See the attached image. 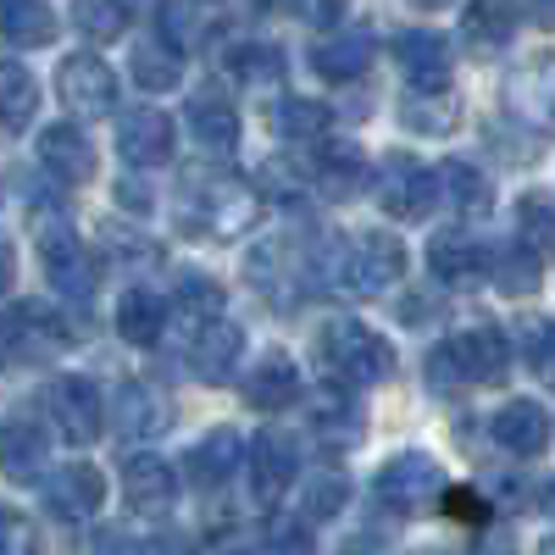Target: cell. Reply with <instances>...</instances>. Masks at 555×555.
<instances>
[{"label":"cell","mask_w":555,"mask_h":555,"mask_svg":"<svg viewBox=\"0 0 555 555\" xmlns=\"http://www.w3.org/2000/svg\"><path fill=\"white\" fill-rule=\"evenodd\" d=\"M345 500H350V483L339 478V473H317V478H306L300 483V522H334L339 512H345Z\"/></svg>","instance_id":"35"},{"label":"cell","mask_w":555,"mask_h":555,"mask_svg":"<svg viewBox=\"0 0 555 555\" xmlns=\"http://www.w3.org/2000/svg\"><path fill=\"white\" fill-rule=\"evenodd\" d=\"M411 7H428L434 12V7H444V0H411Z\"/></svg>","instance_id":"53"},{"label":"cell","mask_w":555,"mask_h":555,"mask_svg":"<svg viewBox=\"0 0 555 555\" xmlns=\"http://www.w3.org/2000/svg\"><path fill=\"white\" fill-rule=\"evenodd\" d=\"M517 234L528 250H555V201L550 195H528L517 206Z\"/></svg>","instance_id":"38"},{"label":"cell","mask_w":555,"mask_h":555,"mask_svg":"<svg viewBox=\"0 0 555 555\" xmlns=\"http://www.w3.org/2000/svg\"><path fill=\"white\" fill-rule=\"evenodd\" d=\"M178 300H183V311H190L201 328L222 317V284H211V278H183V284H178Z\"/></svg>","instance_id":"40"},{"label":"cell","mask_w":555,"mask_h":555,"mask_svg":"<svg viewBox=\"0 0 555 555\" xmlns=\"http://www.w3.org/2000/svg\"><path fill=\"white\" fill-rule=\"evenodd\" d=\"M300 12H306L311 23L328 28V23H339V17H345V0H300Z\"/></svg>","instance_id":"47"},{"label":"cell","mask_w":555,"mask_h":555,"mask_svg":"<svg viewBox=\"0 0 555 555\" xmlns=\"http://www.w3.org/2000/svg\"><path fill=\"white\" fill-rule=\"evenodd\" d=\"M7 345L28 361H44V356H62L73 345V328H67V317L56 306H44V300H17L7 311Z\"/></svg>","instance_id":"5"},{"label":"cell","mask_w":555,"mask_h":555,"mask_svg":"<svg viewBox=\"0 0 555 555\" xmlns=\"http://www.w3.org/2000/svg\"><path fill=\"white\" fill-rule=\"evenodd\" d=\"M0 555H44L39 528L23 512H12V505H0Z\"/></svg>","instance_id":"41"},{"label":"cell","mask_w":555,"mask_h":555,"mask_svg":"<svg viewBox=\"0 0 555 555\" xmlns=\"http://www.w3.org/2000/svg\"><path fill=\"white\" fill-rule=\"evenodd\" d=\"M356 423H361V416L345 411V400L317 411V428H322V439H328V444H350V439H356Z\"/></svg>","instance_id":"45"},{"label":"cell","mask_w":555,"mask_h":555,"mask_svg":"<svg viewBox=\"0 0 555 555\" xmlns=\"http://www.w3.org/2000/svg\"><path fill=\"white\" fill-rule=\"evenodd\" d=\"M528 12H533L544 28H555V0H528Z\"/></svg>","instance_id":"49"},{"label":"cell","mask_w":555,"mask_h":555,"mask_svg":"<svg viewBox=\"0 0 555 555\" xmlns=\"http://www.w3.org/2000/svg\"><path fill=\"white\" fill-rule=\"evenodd\" d=\"M117 151H122V162L128 167H139V172H151V167H162L167 156H172V122L162 117V112H128L122 122H117Z\"/></svg>","instance_id":"15"},{"label":"cell","mask_w":555,"mask_h":555,"mask_svg":"<svg viewBox=\"0 0 555 555\" xmlns=\"http://www.w3.org/2000/svg\"><path fill=\"white\" fill-rule=\"evenodd\" d=\"M240 461H245V444H240L234 428H211V434L190 450V467H195V478H201L206 489H217V483L234 478Z\"/></svg>","instance_id":"27"},{"label":"cell","mask_w":555,"mask_h":555,"mask_svg":"<svg viewBox=\"0 0 555 555\" xmlns=\"http://www.w3.org/2000/svg\"><path fill=\"white\" fill-rule=\"evenodd\" d=\"M12 278H17V261H12V250H0V295L12 289Z\"/></svg>","instance_id":"48"},{"label":"cell","mask_w":555,"mask_h":555,"mask_svg":"<svg viewBox=\"0 0 555 555\" xmlns=\"http://www.w3.org/2000/svg\"><path fill=\"white\" fill-rule=\"evenodd\" d=\"M117 201H128V206H145V190H139V183H128V190H117Z\"/></svg>","instance_id":"50"},{"label":"cell","mask_w":555,"mask_h":555,"mask_svg":"<svg viewBox=\"0 0 555 555\" xmlns=\"http://www.w3.org/2000/svg\"><path fill=\"white\" fill-rule=\"evenodd\" d=\"M39 250H44V272H51V284L62 289V300H89L101 289V267H95V256H89L67 228H44L39 234Z\"/></svg>","instance_id":"8"},{"label":"cell","mask_w":555,"mask_h":555,"mask_svg":"<svg viewBox=\"0 0 555 555\" xmlns=\"http://www.w3.org/2000/svg\"><path fill=\"white\" fill-rule=\"evenodd\" d=\"M505 366H512V345H505V334L489 328V322H478V328H461L455 339H444L428 356V384L439 395H455L467 384H500Z\"/></svg>","instance_id":"1"},{"label":"cell","mask_w":555,"mask_h":555,"mask_svg":"<svg viewBox=\"0 0 555 555\" xmlns=\"http://www.w3.org/2000/svg\"><path fill=\"white\" fill-rule=\"evenodd\" d=\"M434 195H439V178L423 167V162H411V156H389L384 167V183H378V201L395 222H423L434 211Z\"/></svg>","instance_id":"9"},{"label":"cell","mask_w":555,"mask_h":555,"mask_svg":"<svg viewBox=\"0 0 555 555\" xmlns=\"http://www.w3.org/2000/svg\"><path fill=\"white\" fill-rule=\"evenodd\" d=\"M334 256H339V278L356 295H389L405 272V250L384 234V228H366V234L339 240Z\"/></svg>","instance_id":"3"},{"label":"cell","mask_w":555,"mask_h":555,"mask_svg":"<svg viewBox=\"0 0 555 555\" xmlns=\"http://www.w3.org/2000/svg\"><path fill=\"white\" fill-rule=\"evenodd\" d=\"M0 34L23 51L34 44H51L56 39V12L44 7V0H0Z\"/></svg>","instance_id":"29"},{"label":"cell","mask_w":555,"mask_h":555,"mask_svg":"<svg viewBox=\"0 0 555 555\" xmlns=\"http://www.w3.org/2000/svg\"><path fill=\"white\" fill-rule=\"evenodd\" d=\"M373 56H378V39L366 34V28H345V34H334V39L317 44V51H311V67H317L322 78L345 83V78H361L366 67H373Z\"/></svg>","instance_id":"20"},{"label":"cell","mask_w":555,"mask_h":555,"mask_svg":"<svg viewBox=\"0 0 555 555\" xmlns=\"http://www.w3.org/2000/svg\"><path fill=\"white\" fill-rule=\"evenodd\" d=\"M494 444L500 450H512V455H544L550 450V411L539 405V400H505L500 411H494Z\"/></svg>","instance_id":"13"},{"label":"cell","mask_w":555,"mask_h":555,"mask_svg":"<svg viewBox=\"0 0 555 555\" xmlns=\"http://www.w3.org/2000/svg\"><path fill=\"white\" fill-rule=\"evenodd\" d=\"M400 122L416 128V133H450L461 122V101L450 89H411L400 101Z\"/></svg>","instance_id":"30"},{"label":"cell","mask_w":555,"mask_h":555,"mask_svg":"<svg viewBox=\"0 0 555 555\" xmlns=\"http://www.w3.org/2000/svg\"><path fill=\"white\" fill-rule=\"evenodd\" d=\"M505 106L533 128H555V56H533L505 78Z\"/></svg>","instance_id":"11"},{"label":"cell","mask_w":555,"mask_h":555,"mask_svg":"<svg viewBox=\"0 0 555 555\" xmlns=\"http://www.w3.org/2000/svg\"><path fill=\"white\" fill-rule=\"evenodd\" d=\"M240 350H245V334L234 328V322H206V328L195 334L190 345V366H195V378L206 384H228L234 378V366H240Z\"/></svg>","instance_id":"18"},{"label":"cell","mask_w":555,"mask_h":555,"mask_svg":"<svg viewBox=\"0 0 555 555\" xmlns=\"http://www.w3.org/2000/svg\"><path fill=\"white\" fill-rule=\"evenodd\" d=\"M256 7H272L278 12V7H300V0H256Z\"/></svg>","instance_id":"51"},{"label":"cell","mask_w":555,"mask_h":555,"mask_svg":"<svg viewBox=\"0 0 555 555\" xmlns=\"http://www.w3.org/2000/svg\"><path fill=\"white\" fill-rule=\"evenodd\" d=\"M245 400L256 411H284L289 400H300V366L284 350H267L256 361V373L245 378Z\"/></svg>","instance_id":"21"},{"label":"cell","mask_w":555,"mask_h":555,"mask_svg":"<svg viewBox=\"0 0 555 555\" xmlns=\"http://www.w3.org/2000/svg\"><path fill=\"white\" fill-rule=\"evenodd\" d=\"M267 544H272V555H311V522H300V517L272 522L267 528Z\"/></svg>","instance_id":"44"},{"label":"cell","mask_w":555,"mask_h":555,"mask_svg":"<svg viewBox=\"0 0 555 555\" xmlns=\"http://www.w3.org/2000/svg\"><path fill=\"white\" fill-rule=\"evenodd\" d=\"M317 361L334 384H350V389H366V384H384L395 373V350L384 345V334H373L366 322L356 317H339L317 334Z\"/></svg>","instance_id":"2"},{"label":"cell","mask_w":555,"mask_h":555,"mask_svg":"<svg viewBox=\"0 0 555 555\" xmlns=\"http://www.w3.org/2000/svg\"><path fill=\"white\" fill-rule=\"evenodd\" d=\"M190 133L201 139L206 151L228 156V151L240 145V117H234V106H228L217 89H201V95L190 101Z\"/></svg>","instance_id":"25"},{"label":"cell","mask_w":555,"mask_h":555,"mask_svg":"<svg viewBox=\"0 0 555 555\" xmlns=\"http://www.w3.org/2000/svg\"><path fill=\"white\" fill-rule=\"evenodd\" d=\"M489 261H494V256H489L473 234H461V228H444V234L428 240V267H434L439 278H450V284H467V278L489 272Z\"/></svg>","instance_id":"23"},{"label":"cell","mask_w":555,"mask_h":555,"mask_svg":"<svg viewBox=\"0 0 555 555\" xmlns=\"http://www.w3.org/2000/svg\"><path fill=\"white\" fill-rule=\"evenodd\" d=\"M122 500H128V512H139V517H167L172 500H178L172 467L162 455H133L122 467Z\"/></svg>","instance_id":"12"},{"label":"cell","mask_w":555,"mask_h":555,"mask_svg":"<svg viewBox=\"0 0 555 555\" xmlns=\"http://www.w3.org/2000/svg\"><path fill=\"white\" fill-rule=\"evenodd\" d=\"M517 345H522V356H528L533 366H550V356H555V322H544V317H522Z\"/></svg>","instance_id":"43"},{"label":"cell","mask_w":555,"mask_h":555,"mask_svg":"<svg viewBox=\"0 0 555 555\" xmlns=\"http://www.w3.org/2000/svg\"><path fill=\"white\" fill-rule=\"evenodd\" d=\"M395 62L405 67V78H416V89H444V78H450V39L428 34V28H405L395 39Z\"/></svg>","instance_id":"17"},{"label":"cell","mask_w":555,"mask_h":555,"mask_svg":"<svg viewBox=\"0 0 555 555\" xmlns=\"http://www.w3.org/2000/svg\"><path fill=\"white\" fill-rule=\"evenodd\" d=\"M311 178H317V190L328 201H350V195H361V183H366V156L356 145H322Z\"/></svg>","instance_id":"26"},{"label":"cell","mask_w":555,"mask_h":555,"mask_svg":"<svg viewBox=\"0 0 555 555\" xmlns=\"http://www.w3.org/2000/svg\"><path fill=\"white\" fill-rule=\"evenodd\" d=\"M44 455H51V439L39 434L34 416H12L0 428V473L17 478V483H34L44 473Z\"/></svg>","instance_id":"19"},{"label":"cell","mask_w":555,"mask_h":555,"mask_svg":"<svg viewBox=\"0 0 555 555\" xmlns=\"http://www.w3.org/2000/svg\"><path fill=\"white\" fill-rule=\"evenodd\" d=\"M228 73L245 78V83H278L284 78V51H278V44H240V51L228 56Z\"/></svg>","instance_id":"37"},{"label":"cell","mask_w":555,"mask_h":555,"mask_svg":"<svg viewBox=\"0 0 555 555\" xmlns=\"http://www.w3.org/2000/svg\"><path fill=\"white\" fill-rule=\"evenodd\" d=\"M444 512H450L455 522H473V528L489 522V505H483L473 489H450V494H444Z\"/></svg>","instance_id":"46"},{"label":"cell","mask_w":555,"mask_h":555,"mask_svg":"<svg viewBox=\"0 0 555 555\" xmlns=\"http://www.w3.org/2000/svg\"><path fill=\"white\" fill-rule=\"evenodd\" d=\"M439 489H444V473L423 450H405V455L384 461V473H378V500L389 512H423V505H434Z\"/></svg>","instance_id":"4"},{"label":"cell","mask_w":555,"mask_h":555,"mask_svg":"<svg viewBox=\"0 0 555 555\" xmlns=\"http://www.w3.org/2000/svg\"><path fill=\"white\" fill-rule=\"evenodd\" d=\"M544 505H550V512H555V483H550V489H544Z\"/></svg>","instance_id":"54"},{"label":"cell","mask_w":555,"mask_h":555,"mask_svg":"<svg viewBox=\"0 0 555 555\" xmlns=\"http://www.w3.org/2000/svg\"><path fill=\"white\" fill-rule=\"evenodd\" d=\"M44 505L67 522H89L106 505V478L95 467H62L44 478Z\"/></svg>","instance_id":"14"},{"label":"cell","mask_w":555,"mask_h":555,"mask_svg":"<svg viewBox=\"0 0 555 555\" xmlns=\"http://www.w3.org/2000/svg\"><path fill=\"white\" fill-rule=\"evenodd\" d=\"M245 467H250V489L261 505H278L289 494L295 473H300V450L289 434H256V444L245 450Z\"/></svg>","instance_id":"10"},{"label":"cell","mask_w":555,"mask_h":555,"mask_svg":"<svg viewBox=\"0 0 555 555\" xmlns=\"http://www.w3.org/2000/svg\"><path fill=\"white\" fill-rule=\"evenodd\" d=\"M56 89H62L67 112H78V117H112V106H117V73L101 56H89V51L62 62Z\"/></svg>","instance_id":"7"},{"label":"cell","mask_w":555,"mask_h":555,"mask_svg":"<svg viewBox=\"0 0 555 555\" xmlns=\"http://www.w3.org/2000/svg\"><path fill=\"white\" fill-rule=\"evenodd\" d=\"M439 195L461 211V217H483L489 211V201H494V190H489V178L473 167V162H439Z\"/></svg>","instance_id":"28"},{"label":"cell","mask_w":555,"mask_h":555,"mask_svg":"<svg viewBox=\"0 0 555 555\" xmlns=\"http://www.w3.org/2000/svg\"><path fill=\"white\" fill-rule=\"evenodd\" d=\"M539 555H555V533H550V539H544V544H539Z\"/></svg>","instance_id":"52"},{"label":"cell","mask_w":555,"mask_h":555,"mask_svg":"<svg viewBox=\"0 0 555 555\" xmlns=\"http://www.w3.org/2000/svg\"><path fill=\"white\" fill-rule=\"evenodd\" d=\"M250 222H256V190H245L234 178H217L206 190V228L217 240H240Z\"/></svg>","instance_id":"24"},{"label":"cell","mask_w":555,"mask_h":555,"mask_svg":"<svg viewBox=\"0 0 555 555\" xmlns=\"http://www.w3.org/2000/svg\"><path fill=\"white\" fill-rule=\"evenodd\" d=\"M328 106H322V101H284V106H278V133H284V139H322V133H328Z\"/></svg>","instance_id":"39"},{"label":"cell","mask_w":555,"mask_h":555,"mask_svg":"<svg viewBox=\"0 0 555 555\" xmlns=\"http://www.w3.org/2000/svg\"><path fill=\"white\" fill-rule=\"evenodd\" d=\"M461 28H467V39L478 51H500V44H512V34H517V7L512 0H473Z\"/></svg>","instance_id":"31"},{"label":"cell","mask_w":555,"mask_h":555,"mask_svg":"<svg viewBox=\"0 0 555 555\" xmlns=\"http://www.w3.org/2000/svg\"><path fill=\"white\" fill-rule=\"evenodd\" d=\"M128 78L139 89H151V95H162V89H178L183 78V51L172 39H133V51H128Z\"/></svg>","instance_id":"22"},{"label":"cell","mask_w":555,"mask_h":555,"mask_svg":"<svg viewBox=\"0 0 555 555\" xmlns=\"http://www.w3.org/2000/svg\"><path fill=\"white\" fill-rule=\"evenodd\" d=\"M73 23H78V34H89L95 44H112V39L128 34V0H78Z\"/></svg>","instance_id":"36"},{"label":"cell","mask_w":555,"mask_h":555,"mask_svg":"<svg viewBox=\"0 0 555 555\" xmlns=\"http://www.w3.org/2000/svg\"><path fill=\"white\" fill-rule=\"evenodd\" d=\"M39 167L62 178V183H83L89 172H95V145L83 139L78 122H51L39 133Z\"/></svg>","instance_id":"16"},{"label":"cell","mask_w":555,"mask_h":555,"mask_svg":"<svg viewBox=\"0 0 555 555\" xmlns=\"http://www.w3.org/2000/svg\"><path fill=\"white\" fill-rule=\"evenodd\" d=\"M162 423H167V400H156L145 384H122V395H117V428L128 439H145Z\"/></svg>","instance_id":"34"},{"label":"cell","mask_w":555,"mask_h":555,"mask_svg":"<svg viewBox=\"0 0 555 555\" xmlns=\"http://www.w3.org/2000/svg\"><path fill=\"white\" fill-rule=\"evenodd\" d=\"M44 405H51V423L62 428V439H73V444H95L106 428V400L89 378H56Z\"/></svg>","instance_id":"6"},{"label":"cell","mask_w":555,"mask_h":555,"mask_svg":"<svg viewBox=\"0 0 555 555\" xmlns=\"http://www.w3.org/2000/svg\"><path fill=\"white\" fill-rule=\"evenodd\" d=\"M162 328H167V306H162L156 295L133 289V295L117 300V334H122L128 345H156Z\"/></svg>","instance_id":"32"},{"label":"cell","mask_w":555,"mask_h":555,"mask_svg":"<svg viewBox=\"0 0 555 555\" xmlns=\"http://www.w3.org/2000/svg\"><path fill=\"white\" fill-rule=\"evenodd\" d=\"M494 272H500V284L512 289V295H522V289H533L539 284V250H528V245H517V250H505L500 261H489Z\"/></svg>","instance_id":"42"},{"label":"cell","mask_w":555,"mask_h":555,"mask_svg":"<svg viewBox=\"0 0 555 555\" xmlns=\"http://www.w3.org/2000/svg\"><path fill=\"white\" fill-rule=\"evenodd\" d=\"M39 112V83L28 67L17 62H0V122L7 128H28Z\"/></svg>","instance_id":"33"}]
</instances>
